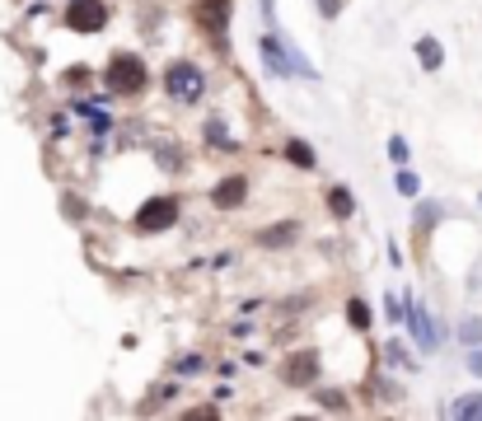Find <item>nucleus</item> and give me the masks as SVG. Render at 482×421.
<instances>
[{
	"label": "nucleus",
	"mask_w": 482,
	"mask_h": 421,
	"mask_svg": "<svg viewBox=\"0 0 482 421\" xmlns=\"http://www.w3.org/2000/svg\"><path fill=\"white\" fill-rule=\"evenodd\" d=\"M104 85L113 99H141L145 85H151V71H145V57H131V52H113L108 66H104Z\"/></svg>",
	"instance_id": "f257e3e1"
},
{
	"label": "nucleus",
	"mask_w": 482,
	"mask_h": 421,
	"mask_svg": "<svg viewBox=\"0 0 482 421\" xmlns=\"http://www.w3.org/2000/svg\"><path fill=\"white\" fill-rule=\"evenodd\" d=\"M164 94H169L178 108L202 103L206 99V71L197 66V61H188V57L169 61V66H164Z\"/></svg>",
	"instance_id": "f03ea898"
},
{
	"label": "nucleus",
	"mask_w": 482,
	"mask_h": 421,
	"mask_svg": "<svg viewBox=\"0 0 482 421\" xmlns=\"http://www.w3.org/2000/svg\"><path fill=\"white\" fill-rule=\"evenodd\" d=\"M258 52H262V66H268L272 75H281V80H319V71H314L291 42H281L276 34L262 38V42H258Z\"/></svg>",
	"instance_id": "7ed1b4c3"
},
{
	"label": "nucleus",
	"mask_w": 482,
	"mask_h": 421,
	"mask_svg": "<svg viewBox=\"0 0 482 421\" xmlns=\"http://www.w3.org/2000/svg\"><path fill=\"white\" fill-rule=\"evenodd\" d=\"M229 19H235V0H192V24L221 52H229Z\"/></svg>",
	"instance_id": "20e7f679"
},
{
	"label": "nucleus",
	"mask_w": 482,
	"mask_h": 421,
	"mask_svg": "<svg viewBox=\"0 0 482 421\" xmlns=\"http://www.w3.org/2000/svg\"><path fill=\"white\" fill-rule=\"evenodd\" d=\"M323 375V356L314 351V347H300V351H291L286 361L276 365V379L286 384V388H314Z\"/></svg>",
	"instance_id": "39448f33"
},
{
	"label": "nucleus",
	"mask_w": 482,
	"mask_h": 421,
	"mask_svg": "<svg viewBox=\"0 0 482 421\" xmlns=\"http://www.w3.org/2000/svg\"><path fill=\"white\" fill-rule=\"evenodd\" d=\"M178 216H183V202L164 192V197H151V202H145L131 225H136L141 234H164V230H174V225H178Z\"/></svg>",
	"instance_id": "423d86ee"
},
{
	"label": "nucleus",
	"mask_w": 482,
	"mask_h": 421,
	"mask_svg": "<svg viewBox=\"0 0 482 421\" xmlns=\"http://www.w3.org/2000/svg\"><path fill=\"white\" fill-rule=\"evenodd\" d=\"M403 323H408L412 342H417L422 351H436V347L445 342V328L436 323V314H431L422 300H412V295H408V314H403Z\"/></svg>",
	"instance_id": "0eeeda50"
},
{
	"label": "nucleus",
	"mask_w": 482,
	"mask_h": 421,
	"mask_svg": "<svg viewBox=\"0 0 482 421\" xmlns=\"http://www.w3.org/2000/svg\"><path fill=\"white\" fill-rule=\"evenodd\" d=\"M108 19H113V10L104 0H71V5H66V28H71V34H104Z\"/></svg>",
	"instance_id": "6e6552de"
},
{
	"label": "nucleus",
	"mask_w": 482,
	"mask_h": 421,
	"mask_svg": "<svg viewBox=\"0 0 482 421\" xmlns=\"http://www.w3.org/2000/svg\"><path fill=\"white\" fill-rule=\"evenodd\" d=\"M248 192H253L248 173H225L221 183L211 188V206L215 210H239V206H248Z\"/></svg>",
	"instance_id": "1a4fd4ad"
},
{
	"label": "nucleus",
	"mask_w": 482,
	"mask_h": 421,
	"mask_svg": "<svg viewBox=\"0 0 482 421\" xmlns=\"http://www.w3.org/2000/svg\"><path fill=\"white\" fill-rule=\"evenodd\" d=\"M295 239H300V220H276V225H262V230H253V244L268 249V253L291 249Z\"/></svg>",
	"instance_id": "9d476101"
},
{
	"label": "nucleus",
	"mask_w": 482,
	"mask_h": 421,
	"mask_svg": "<svg viewBox=\"0 0 482 421\" xmlns=\"http://www.w3.org/2000/svg\"><path fill=\"white\" fill-rule=\"evenodd\" d=\"M323 202H328V216H332V220H352V216H356V192L346 188V183H332V188L323 192Z\"/></svg>",
	"instance_id": "9b49d317"
},
{
	"label": "nucleus",
	"mask_w": 482,
	"mask_h": 421,
	"mask_svg": "<svg viewBox=\"0 0 482 421\" xmlns=\"http://www.w3.org/2000/svg\"><path fill=\"white\" fill-rule=\"evenodd\" d=\"M286 165L300 169V173H314V169H319V150H314L305 136H291L286 141Z\"/></svg>",
	"instance_id": "f8f14e48"
},
{
	"label": "nucleus",
	"mask_w": 482,
	"mask_h": 421,
	"mask_svg": "<svg viewBox=\"0 0 482 421\" xmlns=\"http://www.w3.org/2000/svg\"><path fill=\"white\" fill-rule=\"evenodd\" d=\"M412 52H417V61H422V71H440L445 66V42L440 38H417V47H412Z\"/></svg>",
	"instance_id": "ddd939ff"
},
{
	"label": "nucleus",
	"mask_w": 482,
	"mask_h": 421,
	"mask_svg": "<svg viewBox=\"0 0 482 421\" xmlns=\"http://www.w3.org/2000/svg\"><path fill=\"white\" fill-rule=\"evenodd\" d=\"M346 323H352L356 333H370V323H375V310H370V304H365L361 295H352V300H346Z\"/></svg>",
	"instance_id": "4468645a"
},
{
	"label": "nucleus",
	"mask_w": 482,
	"mask_h": 421,
	"mask_svg": "<svg viewBox=\"0 0 482 421\" xmlns=\"http://www.w3.org/2000/svg\"><path fill=\"white\" fill-rule=\"evenodd\" d=\"M450 417H459V421H482V394H459V398L450 402Z\"/></svg>",
	"instance_id": "2eb2a0df"
},
{
	"label": "nucleus",
	"mask_w": 482,
	"mask_h": 421,
	"mask_svg": "<svg viewBox=\"0 0 482 421\" xmlns=\"http://www.w3.org/2000/svg\"><path fill=\"white\" fill-rule=\"evenodd\" d=\"M393 188H398V197H417V192H422V178L412 173L408 165H398V169H393Z\"/></svg>",
	"instance_id": "dca6fc26"
},
{
	"label": "nucleus",
	"mask_w": 482,
	"mask_h": 421,
	"mask_svg": "<svg viewBox=\"0 0 482 421\" xmlns=\"http://www.w3.org/2000/svg\"><path fill=\"white\" fill-rule=\"evenodd\" d=\"M436 220H440V202H417V239H426Z\"/></svg>",
	"instance_id": "f3484780"
},
{
	"label": "nucleus",
	"mask_w": 482,
	"mask_h": 421,
	"mask_svg": "<svg viewBox=\"0 0 482 421\" xmlns=\"http://www.w3.org/2000/svg\"><path fill=\"white\" fill-rule=\"evenodd\" d=\"M155 165L164 173H178L183 169V150H178V145H155Z\"/></svg>",
	"instance_id": "a211bd4d"
},
{
	"label": "nucleus",
	"mask_w": 482,
	"mask_h": 421,
	"mask_svg": "<svg viewBox=\"0 0 482 421\" xmlns=\"http://www.w3.org/2000/svg\"><path fill=\"white\" fill-rule=\"evenodd\" d=\"M206 145H221V150H239V141L225 136V122H221V118H206Z\"/></svg>",
	"instance_id": "6ab92c4d"
},
{
	"label": "nucleus",
	"mask_w": 482,
	"mask_h": 421,
	"mask_svg": "<svg viewBox=\"0 0 482 421\" xmlns=\"http://www.w3.org/2000/svg\"><path fill=\"white\" fill-rule=\"evenodd\" d=\"M459 342H463V347H482V318H478V314L459 323Z\"/></svg>",
	"instance_id": "aec40b11"
},
{
	"label": "nucleus",
	"mask_w": 482,
	"mask_h": 421,
	"mask_svg": "<svg viewBox=\"0 0 482 421\" xmlns=\"http://www.w3.org/2000/svg\"><path fill=\"white\" fill-rule=\"evenodd\" d=\"M314 402H319L323 412H346V398L338 394V388H323V394H314Z\"/></svg>",
	"instance_id": "412c9836"
},
{
	"label": "nucleus",
	"mask_w": 482,
	"mask_h": 421,
	"mask_svg": "<svg viewBox=\"0 0 482 421\" xmlns=\"http://www.w3.org/2000/svg\"><path fill=\"white\" fill-rule=\"evenodd\" d=\"M61 216H71V220H85V216H89V206L80 202L75 192H66V197H61Z\"/></svg>",
	"instance_id": "4be33fe9"
},
{
	"label": "nucleus",
	"mask_w": 482,
	"mask_h": 421,
	"mask_svg": "<svg viewBox=\"0 0 482 421\" xmlns=\"http://www.w3.org/2000/svg\"><path fill=\"white\" fill-rule=\"evenodd\" d=\"M385 314H389V323H403V314H408V295L398 300V290H389V295H385Z\"/></svg>",
	"instance_id": "5701e85b"
},
{
	"label": "nucleus",
	"mask_w": 482,
	"mask_h": 421,
	"mask_svg": "<svg viewBox=\"0 0 482 421\" xmlns=\"http://www.w3.org/2000/svg\"><path fill=\"white\" fill-rule=\"evenodd\" d=\"M202 370H206L202 356H183V361H174V375H178V379H183V375H202Z\"/></svg>",
	"instance_id": "b1692460"
},
{
	"label": "nucleus",
	"mask_w": 482,
	"mask_h": 421,
	"mask_svg": "<svg viewBox=\"0 0 482 421\" xmlns=\"http://www.w3.org/2000/svg\"><path fill=\"white\" fill-rule=\"evenodd\" d=\"M385 150H389V159H393V165H408V159H412V150H408V141H403V136H389V145H385Z\"/></svg>",
	"instance_id": "393cba45"
},
{
	"label": "nucleus",
	"mask_w": 482,
	"mask_h": 421,
	"mask_svg": "<svg viewBox=\"0 0 482 421\" xmlns=\"http://www.w3.org/2000/svg\"><path fill=\"white\" fill-rule=\"evenodd\" d=\"M314 5H319V14H323V19H338L346 0H314Z\"/></svg>",
	"instance_id": "a878e982"
},
{
	"label": "nucleus",
	"mask_w": 482,
	"mask_h": 421,
	"mask_svg": "<svg viewBox=\"0 0 482 421\" xmlns=\"http://www.w3.org/2000/svg\"><path fill=\"white\" fill-rule=\"evenodd\" d=\"M469 375L482 379V347H469Z\"/></svg>",
	"instance_id": "bb28decb"
},
{
	"label": "nucleus",
	"mask_w": 482,
	"mask_h": 421,
	"mask_svg": "<svg viewBox=\"0 0 482 421\" xmlns=\"http://www.w3.org/2000/svg\"><path fill=\"white\" fill-rule=\"evenodd\" d=\"M183 417H188V421H215V408H188Z\"/></svg>",
	"instance_id": "cd10ccee"
},
{
	"label": "nucleus",
	"mask_w": 482,
	"mask_h": 421,
	"mask_svg": "<svg viewBox=\"0 0 482 421\" xmlns=\"http://www.w3.org/2000/svg\"><path fill=\"white\" fill-rule=\"evenodd\" d=\"M385 356H389V361L398 365V361H403V356H408V351H403V342H389V347H385Z\"/></svg>",
	"instance_id": "c85d7f7f"
},
{
	"label": "nucleus",
	"mask_w": 482,
	"mask_h": 421,
	"mask_svg": "<svg viewBox=\"0 0 482 421\" xmlns=\"http://www.w3.org/2000/svg\"><path fill=\"white\" fill-rule=\"evenodd\" d=\"M478 206H482V192H478Z\"/></svg>",
	"instance_id": "c756f323"
}]
</instances>
